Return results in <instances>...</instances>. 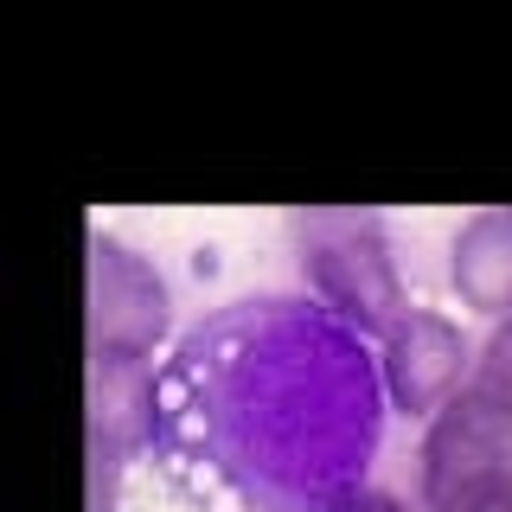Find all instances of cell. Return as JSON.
I'll return each instance as SVG.
<instances>
[{
	"instance_id": "obj_1",
	"label": "cell",
	"mask_w": 512,
	"mask_h": 512,
	"mask_svg": "<svg viewBox=\"0 0 512 512\" xmlns=\"http://www.w3.org/2000/svg\"><path fill=\"white\" fill-rule=\"evenodd\" d=\"M384 416L378 340L314 295H237L160 352L148 461L186 512H340Z\"/></svg>"
},
{
	"instance_id": "obj_2",
	"label": "cell",
	"mask_w": 512,
	"mask_h": 512,
	"mask_svg": "<svg viewBox=\"0 0 512 512\" xmlns=\"http://www.w3.org/2000/svg\"><path fill=\"white\" fill-rule=\"evenodd\" d=\"M288 250L301 263L308 295L320 308H333L346 327H359L365 340H384L416 308L404 269H397L391 231L365 205H301V212H288Z\"/></svg>"
},
{
	"instance_id": "obj_3",
	"label": "cell",
	"mask_w": 512,
	"mask_h": 512,
	"mask_svg": "<svg viewBox=\"0 0 512 512\" xmlns=\"http://www.w3.org/2000/svg\"><path fill=\"white\" fill-rule=\"evenodd\" d=\"M173 333V288L135 244L109 231L84 237V346L90 359H160Z\"/></svg>"
},
{
	"instance_id": "obj_4",
	"label": "cell",
	"mask_w": 512,
	"mask_h": 512,
	"mask_svg": "<svg viewBox=\"0 0 512 512\" xmlns=\"http://www.w3.org/2000/svg\"><path fill=\"white\" fill-rule=\"evenodd\" d=\"M474 352H480V346L461 333L455 314H442V308H410V314L378 340V378H384V397H391V416L429 423V416H436L448 397L468 391Z\"/></svg>"
},
{
	"instance_id": "obj_5",
	"label": "cell",
	"mask_w": 512,
	"mask_h": 512,
	"mask_svg": "<svg viewBox=\"0 0 512 512\" xmlns=\"http://www.w3.org/2000/svg\"><path fill=\"white\" fill-rule=\"evenodd\" d=\"M423 512H442L455 493L512 474V410L480 397L474 384L429 416L423 429Z\"/></svg>"
},
{
	"instance_id": "obj_6",
	"label": "cell",
	"mask_w": 512,
	"mask_h": 512,
	"mask_svg": "<svg viewBox=\"0 0 512 512\" xmlns=\"http://www.w3.org/2000/svg\"><path fill=\"white\" fill-rule=\"evenodd\" d=\"M84 436L122 448L128 461L148 455L154 436V359H90L84 378Z\"/></svg>"
},
{
	"instance_id": "obj_7",
	"label": "cell",
	"mask_w": 512,
	"mask_h": 512,
	"mask_svg": "<svg viewBox=\"0 0 512 512\" xmlns=\"http://www.w3.org/2000/svg\"><path fill=\"white\" fill-rule=\"evenodd\" d=\"M448 282L461 308L506 320L512 314V205H480L448 244Z\"/></svg>"
},
{
	"instance_id": "obj_8",
	"label": "cell",
	"mask_w": 512,
	"mask_h": 512,
	"mask_svg": "<svg viewBox=\"0 0 512 512\" xmlns=\"http://www.w3.org/2000/svg\"><path fill=\"white\" fill-rule=\"evenodd\" d=\"M468 384H474L480 397H493L500 410H512V314L487 327V340H480V352H474V378Z\"/></svg>"
},
{
	"instance_id": "obj_9",
	"label": "cell",
	"mask_w": 512,
	"mask_h": 512,
	"mask_svg": "<svg viewBox=\"0 0 512 512\" xmlns=\"http://www.w3.org/2000/svg\"><path fill=\"white\" fill-rule=\"evenodd\" d=\"M84 512H122V474H128V455L109 442L84 436Z\"/></svg>"
},
{
	"instance_id": "obj_10",
	"label": "cell",
	"mask_w": 512,
	"mask_h": 512,
	"mask_svg": "<svg viewBox=\"0 0 512 512\" xmlns=\"http://www.w3.org/2000/svg\"><path fill=\"white\" fill-rule=\"evenodd\" d=\"M442 512H512V474H500V480H480V487H468V493H455Z\"/></svg>"
},
{
	"instance_id": "obj_11",
	"label": "cell",
	"mask_w": 512,
	"mask_h": 512,
	"mask_svg": "<svg viewBox=\"0 0 512 512\" xmlns=\"http://www.w3.org/2000/svg\"><path fill=\"white\" fill-rule=\"evenodd\" d=\"M340 512H410V500H397V493H384V487H359Z\"/></svg>"
}]
</instances>
